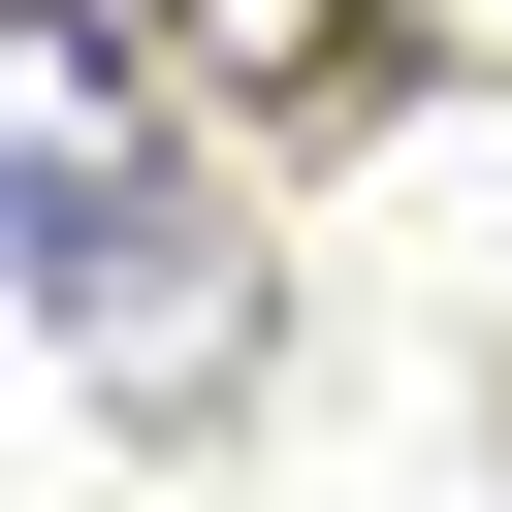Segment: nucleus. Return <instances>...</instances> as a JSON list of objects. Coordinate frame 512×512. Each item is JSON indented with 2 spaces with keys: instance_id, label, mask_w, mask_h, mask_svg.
Here are the masks:
<instances>
[{
  "instance_id": "nucleus-1",
  "label": "nucleus",
  "mask_w": 512,
  "mask_h": 512,
  "mask_svg": "<svg viewBox=\"0 0 512 512\" xmlns=\"http://www.w3.org/2000/svg\"><path fill=\"white\" fill-rule=\"evenodd\" d=\"M192 32H224V64H320V32H352V0H192Z\"/></svg>"
}]
</instances>
